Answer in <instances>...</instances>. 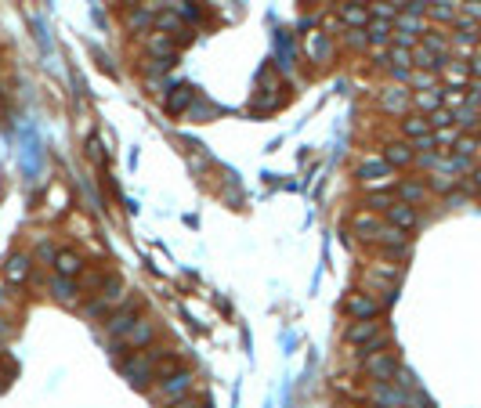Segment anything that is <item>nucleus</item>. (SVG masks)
Masks as SVG:
<instances>
[{"instance_id":"obj_9","label":"nucleus","mask_w":481,"mask_h":408,"mask_svg":"<svg viewBox=\"0 0 481 408\" xmlns=\"http://www.w3.org/2000/svg\"><path fill=\"white\" fill-rule=\"evenodd\" d=\"M134 321H141V307L134 304V300H127V304H123V307H116L109 318H106V329L120 340L123 333H127L131 326H134Z\"/></svg>"},{"instance_id":"obj_21","label":"nucleus","mask_w":481,"mask_h":408,"mask_svg":"<svg viewBox=\"0 0 481 408\" xmlns=\"http://www.w3.org/2000/svg\"><path fill=\"white\" fill-rule=\"evenodd\" d=\"M145 48H149V54L156 58V61H171V66H174V44H171V33H149V40H145Z\"/></svg>"},{"instance_id":"obj_23","label":"nucleus","mask_w":481,"mask_h":408,"mask_svg":"<svg viewBox=\"0 0 481 408\" xmlns=\"http://www.w3.org/2000/svg\"><path fill=\"white\" fill-rule=\"evenodd\" d=\"M431 22H442V26H452L459 18V0H434V4L427 8Z\"/></svg>"},{"instance_id":"obj_33","label":"nucleus","mask_w":481,"mask_h":408,"mask_svg":"<svg viewBox=\"0 0 481 408\" xmlns=\"http://www.w3.org/2000/svg\"><path fill=\"white\" fill-rule=\"evenodd\" d=\"M123 22H127L131 33H145V29H152V26H156V15H152V11L134 8V11H127V18H123Z\"/></svg>"},{"instance_id":"obj_8","label":"nucleus","mask_w":481,"mask_h":408,"mask_svg":"<svg viewBox=\"0 0 481 408\" xmlns=\"http://www.w3.org/2000/svg\"><path fill=\"white\" fill-rule=\"evenodd\" d=\"M304 54L311 61H319V66H329L333 58H337V44L329 40V33H304Z\"/></svg>"},{"instance_id":"obj_48","label":"nucleus","mask_w":481,"mask_h":408,"mask_svg":"<svg viewBox=\"0 0 481 408\" xmlns=\"http://www.w3.org/2000/svg\"><path fill=\"white\" fill-rule=\"evenodd\" d=\"M478 29H481V22H478Z\"/></svg>"},{"instance_id":"obj_32","label":"nucleus","mask_w":481,"mask_h":408,"mask_svg":"<svg viewBox=\"0 0 481 408\" xmlns=\"http://www.w3.org/2000/svg\"><path fill=\"white\" fill-rule=\"evenodd\" d=\"M427 188H431V191H438V196H452V191L459 188V177L442 174V170H434V174L427 177Z\"/></svg>"},{"instance_id":"obj_36","label":"nucleus","mask_w":481,"mask_h":408,"mask_svg":"<svg viewBox=\"0 0 481 408\" xmlns=\"http://www.w3.org/2000/svg\"><path fill=\"white\" fill-rule=\"evenodd\" d=\"M340 40H344V48H351V51H366L369 48V33L366 29H344Z\"/></svg>"},{"instance_id":"obj_6","label":"nucleus","mask_w":481,"mask_h":408,"mask_svg":"<svg viewBox=\"0 0 481 408\" xmlns=\"http://www.w3.org/2000/svg\"><path fill=\"white\" fill-rule=\"evenodd\" d=\"M192 386H196V372L178 369V372H171L166 379H159V383H156V398H159V401H166V405H174V401H181V398L192 394Z\"/></svg>"},{"instance_id":"obj_17","label":"nucleus","mask_w":481,"mask_h":408,"mask_svg":"<svg viewBox=\"0 0 481 408\" xmlns=\"http://www.w3.org/2000/svg\"><path fill=\"white\" fill-rule=\"evenodd\" d=\"M384 159L391 170H402V166H412L416 163V148L409 141H387L384 145Z\"/></svg>"},{"instance_id":"obj_5","label":"nucleus","mask_w":481,"mask_h":408,"mask_svg":"<svg viewBox=\"0 0 481 408\" xmlns=\"http://www.w3.org/2000/svg\"><path fill=\"white\" fill-rule=\"evenodd\" d=\"M384 304H380V296H373L369 289H354L344 296V314L351 321H369V318H380Z\"/></svg>"},{"instance_id":"obj_11","label":"nucleus","mask_w":481,"mask_h":408,"mask_svg":"<svg viewBox=\"0 0 481 408\" xmlns=\"http://www.w3.org/2000/svg\"><path fill=\"white\" fill-rule=\"evenodd\" d=\"M29 271H33V256L29 253H11L8 264H4V282L8 286H26Z\"/></svg>"},{"instance_id":"obj_2","label":"nucleus","mask_w":481,"mask_h":408,"mask_svg":"<svg viewBox=\"0 0 481 408\" xmlns=\"http://www.w3.org/2000/svg\"><path fill=\"white\" fill-rule=\"evenodd\" d=\"M354 177H359V181H362V188H369V191H384V188H391V184H394V170L387 166V159H384V156H369V159H362V163H359Z\"/></svg>"},{"instance_id":"obj_22","label":"nucleus","mask_w":481,"mask_h":408,"mask_svg":"<svg viewBox=\"0 0 481 408\" xmlns=\"http://www.w3.org/2000/svg\"><path fill=\"white\" fill-rule=\"evenodd\" d=\"M427 134H431V119H427V116H420V112L402 116V138H405V141H420V138H427Z\"/></svg>"},{"instance_id":"obj_30","label":"nucleus","mask_w":481,"mask_h":408,"mask_svg":"<svg viewBox=\"0 0 481 408\" xmlns=\"http://www.w3.org/2000/svg\"><path fill=\"white\" fill-rule=\"evenodd\" d=\"M456 126H459V134H474L478 126H481V109H474V105H464V109L456 112Z\"/></svg>"},{"instance_id":"obj_37","label":"nucleus","mask_w":481,"mask_h":408,"mask_svg":"<svg viewBox=\"0 0 481 408\" xmlns=\"http://www.w3.org/2000/svg\"><path fill=\"white\" fill-rule=\"evenodd\" d=\"M387 66L412 69V51H409V48H399V44H391V51H387Z\"/></svg>"},{"instance_id":"obj_15","label":"nucleus","mask_w":481,"mask_h":408,"mask_svg":"<svg viewBox=\"0 0 481 408\" xmlns=\"http://www.w3.org/2000/svg\"><path fill=\"white\" fill-rule=\"evenodd\" d=\"M427 196H431V188H427V181H420V177H405V181L394 184V199H402V203H409V206H420Z\"/></svg>"},{"instance_id":"obj_29","label":"nucleus","mask_w":481,"mask_h":408,"mask_svg":"<svg viewBox=\"0 0 481 408\" xmlns=\"http://www.w3.org/2000/svg\"><path fill=\"white\" fill-rule=\"evenodd\" d=\"M366 33H369V48L373 44H391V36H394V22H384V18H373V22L366 26Z\"/></svg>"},{"instance_id":"obj_7","label":"nucleus","mask_w":481,"mask_h":408,"mask_svg":"<svg viewBox=\"0 0 481 408\" xmlns=\"http://www.w3.org/2000/svg\"><path fill=\"white\" fill-rule=\"evenodd\" d=\"M376 105H380V112H387V116H409L412 94H409V87H402V83H391V87L380 91Z\"/></svg>"},{"instance_id":"obj_26","label":"nucleus","mask_w":481,"mask_h":408,"mask_svg":"<svg viewBox=\"0 0 481 408\" xmlns=\"http://www.w3.org/2000/svg\"><path fill=\"white\" fill-rule=\"evenodd\" d=\"M445 61H449V58H438V54L427 51L424 44H416V48H412V69H434V73H442Z\"/></svg>"},{"instance_id":"obj_42","label":"nucleus","mask_w":481,"mask_h":408,"mask_svg":"<svg viewBox=\"0 0 481 408\" xmlns=\"http://www.w3.org/2000/svg\"><path fill=\"white\" fill-rule=\"evenodd\" d=\"M166 408H206L199 398H192V394H188V398H181V401H174V405H166Z\"/></svg>"},{"instance_id":"obj_19","label":"nucleus","mask_w":481,"mask_h":408,"mask_svg":"<svg viewBox=\"0 0 481 408\" xmlns=\"http://www.w3.org/2000/svg\"><path fill=\"white\" fill-rule=\"evenodd\" d=\"M51 268H55V275H62V278H80V275H83V256L73 253V249H58Z\"/></svg>"},{"instance_id":"obj_24","label":"nucleus","mask_w":481,"mask_h":408,"mask_svg":"<svg viewBox=\"0 0 481 408\" xmlns=\"http://www.w3.org/2000/svg\"><path fill=\"white\" fill-rule=\"evenodd\" d=\"M196 105V91L188 87V83H181V87H174V94L166 98V112H174V116H181V112H188Z\"/></svg>"},{"instance_id":"obj_38","label":"nucleus","mask_w":481,"mask_h":408,"mask_svg":"<svg viewBox=\"0 0 481 408\" xmlns=\"http://www.w3.org/2000/svg\"><path fill=\"white\" fill-rule=\"evenodd\" d=\"M391 203H394V191H373L366 210H373V213H387V210H391Z\"/></svg>"},{"instance_id":"obj_35","label":"nucleus","mask_w":481,"mask_h":408,"mask_svg":"<svg viewBox=\"0 0 481 408\" xmlns=\"http://www.w3.org/2000/svg\"><path fill=\"white\" fill-rule=\"evenodd\" d=\"M442 105L449 112H459L467 105V91H459V87H442Z\"/></svg>"},{"instance_id":"obj_27","label":"nucleus","mask_w":481,"mask_h":408,"mask_svg":"<svg viewBox=\"0 0 481 408\" xmlns=\"http://www.w3.org/2000/svg\"><path fill=\"white\" fill-rule=\"evenodd\" d=\"M156 29H159V33H178L181 40H188L185 18H181L178 11H159V15H156Z\"/></svg>"},{"instance_id":"obj_10","label":"nucleus","mask_w":481,"mask_h":408,"mask_svg":"<svg viewBox=\"0 0 481 408\" xmlns=\"http://www.w3.org/2000/svg\"><path fill=\"white\" fill-rule=\"evenodd\" d=\"M384 228L380 221V213H373V210H359L351 217V235H359L362 242H376V231Z\"/></svg>"},{"instance_id":"obj_31","label":"nucleus","mask_w":481,"mask_h":408,"mask_svg":"<svg viewBox=\"0 0 481 408\" xmlns=\"http://www.w3.org/2000/svg\"><path fill=\"white\" fill-rule=\"evenodd\" d=\"M394 29H402V33H416V36H424V33H427V18H424V15H409V11H402L399 18H394Z\"/></svg>"},{"instance_id":"obj_28","label":"nucleus","mask_w":481,"mask_h":408,"mask_svg":"<svg viewBox=\"0 0 481 408\" xmlns=\"http://www.w3.org/2000/svg\"><path fill=\"white\" fill-rule=\"evenodd\" d=\"M412 105L420 109V116H431L434 109H442V87H434V91H416V94H412Z\"/></svg>"},{"instance_id":"obj_4","label":"nucleus","mask_w":481,"mask_h":408,"mask_svg":"<svg viewBox=\"0 0 481 408\" xmlns=\"http://www.w3.org/2000/svg\"><path fill=\"white\" fill-rule=\"evenodd\" d=\"M152 343H156V326L141 318V321H134V326L116 340V358L123 361V358H131L127 351H145V347H152Z\"/></svg>"},{"instance_id":"obj_34","label":"nucleus","mask_w":481,"mask_h":408,"mask_svg":"<svg viewBox=\"0 0 481 408\" xmlns=\"http://www.w3.org/2000/svg\"><path fill=\"white\" fill-rule=\"evenodd\" d=\"M409 87H412V91H434V87H438V73H434V69H412Z\"/></svg>"},{"instance_id":"obj_41","label":"nucleus","mask_w":481,"mask_h":408,"mask_svg":"<svg viewBox=\"0 0 481 408\" xmlns=\"http://www.w3.org/2000/svg\"><path fill=\"white\" fill-rule=\"evenodd\" d=\"M459 15L474 18V22H481V0H459Z\"/></svg>"},{"instance_id":"obj_46","label":"nucleus","mask_w":481,"mask_h":408,"mask_svg":"<svg viewBox=\"0 0 481 408\" xmlns=\"http://www.w3.org/2000/svg\"><path fill=\"white\" fill-rule=\"evenodd\" d=\"M11 333H15V329L8 326V318H4V314H0V336H11Z\"/></svg>"},{"instance_id":"obj_18","label":"nucleus","mask_w":481,"mask_h":408,"mask_svg":"<svg viewBox=\"0 0 481 408\" xmlns=\"http://www.w3.org/2000/svg\"><path fill=\"white\" fill-rule=\"evenodd\" d=\"M48 289H51V296L58 300L62 307H76V304H80V286H76V278H62V275H55Z\"/></svg>"},{"instance_id":"obj_16","label":"nucleus","mask_w":481,"mask_h":408,"mask_svg":"<svg viewBox=\"0 0 481 408\" xmlns=\"http://www.w3.org/2000/svg\"><path fill=\"white\" fill-rule=\"evenodd\" d=\"M373 246H380L384 253L409 249V231H402V228H394V224H387V221H384V228L376 231V242H373Z\"/></svg>"},{"instance_id":"obj_45","label":"nucleus","mask_w":481,"mask_h":408,"mask_svg":"<svg viewBox=\"0 0 481 408\" xmlns=\"http://www.w3.org/2000/svg\"><path fill=\"white\" fill-rule=\"evenodd\" d=\"M471 184H474V191H481V166H474V174H471Z\"/></svg>"},{"instance_id":"obj_40","label":"nucleus","mask_w":481,"mask_h":408,"mask_svg":"<svg viewBox=\"0 0 481 408\" xmlns=\"http://www.w3.org/2000/svg\"><path fill=\"white\" fill-rule=\"evenodd\" d=\"M427 119H431V131H442V126H452V123H456V112H449L445 105H442V109H434Z\"/></svg>"},{"instance_id":"obj_20","label":"nucleus","mask_w":481,"mask_h":408,"mask_svg":"<svg viewBox=\"0 0 481 408\" xmlns=\"http://www.w3.org/2000/svg\"><path fill=\"white\" fill-rule=\"evenodd\" d=\"M340 22H344V29H366L373 22V15H369L366 4L351 0V4H340Z\"/></svg>"},{"instance_id":"obj_47","label":"nucleus","mask_w":481,"mask_h":408,"mask_svg":"<svg viewBox=\"0 0 481 408\" xmlns=\"http://www.w3.org/2000/svg\"><path fill=\"white\" fill-rule=\"evenodd\" d=\"M359 4H366V8H373V4H380V0H359Z\"/></svg>"},{"instance_id":"obj_3","label":"nucleus","mask_w":481,"mask_h":408,"mask_svg":"<svg viewBox=\"0 0 481 408\" xmlns=\"http://www.w3.org/2000/svg\"><path fill=\"white\" fill-rule=\"evenodd\" d=\"M394 372H399V358H394L387 347L362 354V376H366L369 383H391Z\"/></svg>"},{"instance_id":"obj_12","label":"nucleus","mask_w":481,"mask_h":408,"mask_svg":"<svg viewBox=\"0 0 481 408\" xmlns=\"http://www.w3.org/2000/svg\"><path fill=\"white\" fill-rule=\"evenodd\" d=\"M384 221L394 224V228H402V231H412L416 224H420V213H416V206H409V203H402V199H394L391 210L384 213Z\"/></svg>"},{"instance_id":"obj_1","label":"nucleus","mask_w":481,"mask_h":408,"mask_svg":"<svg viewBox=\"0 0 481 408\" xmlns=\"http://www.w3.org/2000/svg\"><path fill=\"white\" fill-rule=\"evenodd\" d=\"M174 351L171 347H163V343H152V347H145L131 358H123L120 361V376L127 379L134 391H149V383H156V369H159V361L163 358H171Z\"/></svg>"},{"instance_id":"obj_39","label":"nucleus","mask_w":481,"mask_h":408,"mask_svg":"<svg viewBox=\"0 0 481 408\" xmlns=\"http://www.w3.org/2000/svg\"><path fill=\"white\" fill-rule=\"evenodd\" d=\"M478 148H481V141H478L474 134H459V141H456V148H452V152H456V156H471V159H474V152H478Z\"/></svg>"},{"instance_id":"obj_43","label":"nucleus","mask_w":481,"mask_h":408,"mask_svg":"<svg viewBox=\"0 0 481 408\" xmlns=\"http://www.w3.org/2000/svg\"><path fill=\"white\" fill-rule=\"evenodd\" d=\"M15 304V293H11V286L8 282H0V307H11Z\"/></svg>"},{"instance_id":"obj_25","label":"nucleus","mask_w":481,"mask_h":408,"mask_svg":"<svg viewBox=\"0 0 481 408\" xmlns=\"http://www.w3.org/2000/svg\"><path fill=\"white\" fill-rule=\"evenodd\" d=\"M420 44H424L427 51H434L438 58H452V36L438 33V29H427V33L420 36Z\"/></svg>"},{"instance_id":"obj_14","label":"nucleus","mask_w":481,"mask_h":408,"mask_svg":"<svg viewBox=\"0 0 481 408\" xmlns=\"http://www.w3.org/2000/svg\"><path fill=\"white\" fill-rule=\"evenodd\" d=\"M438 76H442L445 87H459V91H467V83H471V66H467L464 58H449Z\"/></svg>"},{"instance_id":"obj_13","label":"nucleus","mask_w":481,"mask_h":408,"mask_svg":"<svg viewBox=\"0 0 481 408\" xmlns=\"http://www.w3.org/2000/svg\"><path fill=\"white\" fill-rule=\"evenodd\" d=\"M369 401L373 408H405V391H399L394 383H373Z\"/></svg>"},{"instance_id":"obj_44","label":"nucleus","mask_w":481,"mask_h":408,"mask_svg":"<svg viewBox=\"0 0 481 408\" xmlns=\"http://www.w3.org/2000/svg\"><path fill=\"white\" fill-rule=\"evenodd\" d=\"M467 66H471V80H481V54L467 58Z\"/></svg>"}]
</instances>
